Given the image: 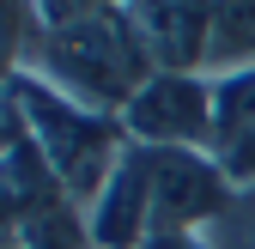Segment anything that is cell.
I'll return each mask as SVG.
<instances>
[{"mask_svg":"<svg viewBox=\"0 0 255 249\" xmlns=\"http://www.w3.org/2000/svg\"><path fill=\"white\" fill-rule=\"evenodd\" d=\"M213 243H219V249H255V189H243L237 213L213 231Z\"/></svg>","mask_w":255,"mask_h":249,"instance_id":"obj_9","label":"cell"},{"mask_svg":"<svg viewBox=\"0 0 255 249\" xmlns=\"http://www.w3.org/2000/svg\"><path fill=\"white\" fill-rule=\"evenodd\" d=\"M140 249H219L213 231H146Z\"/></svg>","mask_w":255,"mask_h":249,"instance_id":"obj_10","label":"cell"},{"mask_svg":"<svg viewBox=\"0 0 255 249\" xmlns=\"http://www.w3.org/2000/svg\"><path fill=\"white\" fill-rule=\"evenodd\" d=\"M24 73L49 79L55 91H67V98L104 110V116H122L128 98L158 73V61H152V43H146L134 6L116 0V6L91 12V18L49 24L37 37V55H30Z\"/></svg>","mask_w":255,"mask_h":249,"instance_id":"obj_1","label":"cell"},{"mask_svg":"<svg viewBox=\"0 0 255 249\" xmlns=\"http://www.w3.org/2000/svg\"><path fill=\"white\" fill-rule=\"evenodd\" d=\"M85 231H91V249H140L146 243V231H152V152L146 146L122 152L104 195L85 207Z\"/></svg>","mask_w":255,"mask_h":249,"instance_id":"obj_5","label":"cell"},{"mask_svg":"<svg viewBox=\"0 0 255 249\" xmlns=\"http://www.w3.org/2000/svg\"><path fill=\"white\" fill-rule=\"evenodd\" d=\"M0 98H6V110L18 122V140L49 164V176L61 182V195L85 213L104 195V182L122 164V152H128L122 116L91 110V104L67 98V91H55L49 79H37V73H18Z\"/></svg>","mask_w":255,"mask_h":249,"instance_id":"obj_2","label":"cell"},{"mask_svg":"<svg viewBox=\"0 0 255 249\" xmlns=\"http://www.w3.org/2000/svg\"><path fill=\"white\" fill-rule=\"evenodd\" d=\"M37 37H43V18H37V0H0V91H6L30 55H37Z\"/></svg>","mask_w":255,"mask_h":249,"instance_id":"obj_8","label":"cell"},{"mask_svg":"<svg viewBox=\"0 0 255 249\" xmlns=\"http://www.w3.org/2000/svg\"><path fill=\"white\" fill-rule=\"evenodd\" d=\"M237 201L213 152H152V231H219Z\"/></svg>","mask_w":255,"mask_h":249,"instance_id":"obj_4","label":"cell"},{"mask_svg":"<svg viewBox=\"0 0 255 249\" xmlns=\"http://www.w3.org/2000/svg\"><path fill=\"white\" fill-rule=\"evenodd\" d=\"M231 67H255V0H219L207 73H231Z\"/></svg>","mask_w":255,"mask_h":249,"instance_id":"obj_7","label":"cell"},{"mask_svg":"<svg viewBox=\"0 0 255 249\" xmlns=\"http://www.w3.org/2000/svg\"><path fill=\"white\" fill-rule=\"evenodd\" d=\"M213 158L237 189H255V67L213 73Z\"/></svg>","mask_w":255,"mask_h":249,"instance_id":"obj_6","label":"cell"},{"mask_svg":"<svg viewBox=\"0 0 255 249\" xmlns=\"http://www.w3.org/2000/svg\"><path fill=\"white\" fill-rule=\"evenodd\" d=\"M12 146H18V122H12V110H6V98H0V164L12 158Z\"/></svg>","mask_w":255,"mask_h":249,"instance_id":"obj_11","label":"cell"},{"mask_svg":"<svg viewBox=\"0 0 255 249\" xmlns=\"http://www.w3.org/2000/svg\"><path fill=\"white\" fill-rule=\"evenodd\" d=\"M128 146L146 152H207L213 146V73L158 67L122 110Z\"/></svg>","mask_w":255,"mask_h":249,"instance_id":"obj_3","label":"cell"}]
</instances>
